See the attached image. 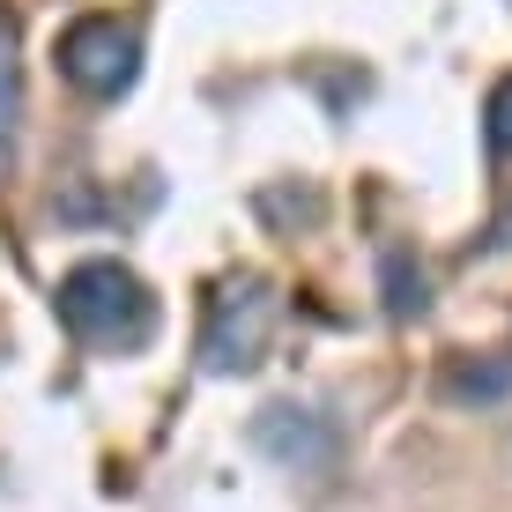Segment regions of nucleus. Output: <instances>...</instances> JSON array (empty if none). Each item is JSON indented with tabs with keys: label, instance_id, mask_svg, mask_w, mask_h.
<instances>
[{
	"label": "nucleus",
	"instance_id": "nucleus-2",
	"mask_svg": "<svg viewBox=\"0 0 512 512\" xmlns=\"http://www.w3.org/2000/svg\"><path fill=\"white\" fill-rule=\"evenodd\" d=\"M275 327H282V297H275V282L268 275H223L216 282V297H208V320H201V364L216 379H231V372H253L260 357H268V342H275Z\"/></svg>",
	"mask_w": 512,
	"mask_h": 512
},
{
	"label": "nucleus",
	"instance_id": "nucleus-6",
	"mask_svg": "<svg viewBox=\"0 0 512 512\" xmlns=\"http://www.w3.org/2000/svg\"><path fill=\"white\" fill-rule=\"evenodd\" d=\"M483 156H490V171H512V75L483 104Z\"/></svg>",
	"mask_w": 512,
	"mask_h": 512
},
{
	"label": "nucleus",
	"instance_id": "nucleus-5",
	"mask_svg": "<svg viewBox=\"0 0 512 512\" xmlns=\"http://www.w3.org/2000/svg\"><path fill=\"white\" fill-rule=\"evenodd\" d=\"M446 394H453V401H505V394H512V357L453 364V372H446Z\"/></svg>",
	"mask_w": 512,
	"mask_h": 512
},
{
	"label": "nucleus",
	"instance_id": "nucleus-1",
	"mask_svg": "<svg viewBox=\"0 0 512 512\" xmlns=\"http://www.w3.org/2000/svg\"><path fill=\"white\" fill-rule=\"evenodd\" d=\"M52 312H60V327L75 342L104 349V357H134L156 334V297L127 260H82V268H67L60 290H52Z\"/></svg>",
	"mask_w": 512,
	"mask_h": 512
},
{
	"label": "nucleus",
	"instance_id": "nucleus-7",
	"mask_svg": "<svg viewBox=\"0 0 512 512\" xmlns=\"http://www.w3.org/2000/svg\"><path fill=\"white\" fill-rule=\"evenodd\" d=\"M386 282H394V297H386V305L401 312V320H409V312H423V275H409V260H386Z\"/></svg>",
	"mask_w": 512,
	"mask_h": 512
},
{
	"label": "nucleus",
	"instance_id": "nucleus-4",
	"mask_svg": "<svg viewBox=\"0 0 512 512\" xmlns=\"http://www.w3.org/2000/svg\"><path fill=\"white\" fill-rule=\"evenodd\" d=\"M23 156V60H15V30L0 23V179Z\"/></svg>",
	"mask_w": 512,
	"mask_h": 512
},
{
	"label": "nucleus",
	"instance_id": "nucleus-3",
	"mask_svg": "<svg viewBox=\"0 0 512 512\" xmlns=\"http://www.w3.org/2000/svg\"><path fill=\"white\" fill-rule=\"evenodd\" d=\"M52 60H60V75L75 82L82 97L112 104L141 82V30L119 23V15H75V23L60 30V45H52Z\"/></svg>",
	"mask_w": 512,
	"mask_h": 512
}]
</instances>
